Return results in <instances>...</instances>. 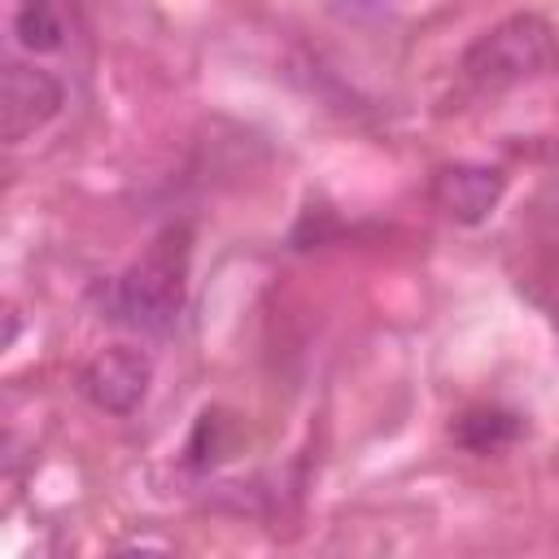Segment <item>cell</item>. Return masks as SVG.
<instances>
[{"label": "cell", "mask_w": 559, "mask_h": 559, "mask_svg": "<svg viewBox=\"0 0 559 559\" xmlns=\"http://www.w3.org/2000/svg\"><path fill=\"white\" fill-rule=\"evenodd\" d=\"M183 275H188L183 231H166L135 266H127L114 284H105V314L135 332L166 336L183 310Z\"/></svg>", "instance_id": "1"}, {"label": "cell", "mask_w": 559, "mask_h": 559, "mask_svg": "<svg viewBox=\"0 0 559 559\" xmlns=\"http://www.w3.org/2000/svg\"><path fill=\"white\" fill-rule=\"evenodd\" d=\"M555 31L537 17V13H511L498 26H489L467 52H463V70L472 83L480 87H507L520 79H533L537 70L550 66L555 57Z\"/></svg>", "instance_id": "2"}, {"label": "cell", "mask_w": 559, "mask_h": 559, "mask_svg": "<svg viewBox=\"0 0 559 559\" xmlns=\"http://www.w3.org/2000/svg\"><path fill=\"white\" fill-rule=\"evenodd\" d=\"M66 105V83L44 70V66H26V61H4L0 74V127L9 144H22L26 135L44 131Z\"/></svg>", "instance_id": "3"}, {"label": "cell", "mask_w": 559, "mask_h": 559, "mask_svg": "<svg viewBox=\"0 0 559 559\" xmlns=\"http://www.w3.org/2000/svg\"><path fill=\"white\" fill-rule=\"evenodd\" d=\"M148 380H153V362L135 345H105L79 371L83 397L105 415H131L148 393Z\"/></svg>", "instance_id": "4"}, {"label": "cell", "mask_w": 559, "mask_h": 559, "mask_svg": "<svg viewBox=\"0 0 559 559\" xmlns=\"http://www.w3.org/2000/svg\"><path fill=\"white\" fill-rule=\"evenodd\" d=\"M502 170L498 166H480V162H454V166H441L432 175V205L454 218V223H480L493 214V205L502 201Z\"/></svg>", "instance_id": "5"}, {"label": "cell", "mask_w": 559, "mask_h": 559, "mask_svg": "<svg viewBox=\"0 0 559 559\" xmlns=\"http://www.w3.org/2000/svg\"><path fill=\"white\" fill-rule=\"evenodd\" d=\"M13 35L26 52H57L66 44V17L57 4H22L13 13Z\"/></svg>", "instance_id": "6"}, {"label": "cell", "mask_w": 559, "mask_h": 559, "mask_svg": "<svg viewBox=\"0 0 559 559\" xmlns=\"http://www.w3.org/2000/svg\"><path fill=\"white\" fill-rule=\"evenodd\" d=\"M520 432V419L515 415H507V411H467V415H459V424H454V437L467 445V450H476V454H485V450H493V445H507L511 437Z\"/></svg>", "instance_id": "7"}, {"label": "cell", "mask_w": 559, "mask_h": 559, "mask_svg": "<svg viewBox=\"0 0 559 559\" xmlns=\"http://www.w3.org/2000/svg\"><path fill=\"white\" fill-rule=\"evenodd\" d=\"M109 559H170V550L162 542H148V537H135L127 546H118Z\"/></svg>", "instance_id": "8"}]
</instances>
